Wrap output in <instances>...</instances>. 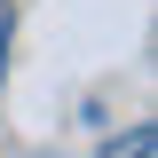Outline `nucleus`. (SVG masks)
Returning <instances> with one entry per match:
<instances>
[{
  "mask_svg": "<svg viewBox=\"0 0 158 158\" xmlns=\"http://www.w3.org/2000/svg\"><path fill=\"white\" fill-rule=\"evenodd\" d=\"M150 150H158V135H150V127H127L118 142H103V158H150Z\"/></svg>",
  "mask_w": 158,
  "mask_h": 158,
  "instance_id": "obj_1",
  "label": "nucleus"
},
{
  "mask_svg": "<svg viewBox=\"0 0 158 158\" xmlns=\"http://www.w3.org/2000/svg\"><path fill=\"white\" fill-rule=\"evenodd\" d=\"M0 71H8V0H0Z\"/></svg>",
  "mask_w": 158,
  "mask_h": 158,
  "instance_id": "obj_2",
  "label": "nucleus"
}]
</instances>
